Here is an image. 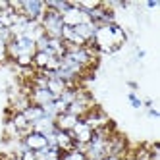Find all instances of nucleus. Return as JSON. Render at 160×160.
Masks as SVG:
<instances>
[{
	"mask_svg": "<svg viewBox=\"0 0 160 160\" xmlns=\"http://www.w3.org/2000/svg\"><path fill=\"white\" fill-rule=\"evenodd\" d=\"M0 160H6V156H0Z\"/></svg>",
	"mask_w": 160,
	"mask_h": 160,
	"instance_id": "obj_27",
	"label": "nucleus"
},
{
	"mask_svg": "<svg viewBox=\"0 0 160 160\" xmlns=\"http://www.w3.org/2000/svg\"><path fill=\"white\" fill-rule=\"evenodd\" d=\"M102 160H122V158H120V156H104Z\"/></svg>",
	"mask_w": 160,
	"mask_h": 160,
	"instance_id": "obj_26",
	"label": "nucleus"
},
{
	"mask_svg": "<svg viewBox=\"0 0 160 160\" xmlns=\"http://www.w3.org/2000/svg\"><path fill=\"white\" fill-rule=\"evenodd\" d=\"M44 6H47V10H54V12H58L62 16L72 4H70V0H47Z\"/></svg>",
	"mask_w": 160,
	"mask_h": 160,
	"instance_id": "obj_16",
	"label": "nucleus"
},
{
	"mask_svg": "<svg viewBox=\"0 0 160 160\" xmlns=\"http://www.w3.org/2000/svg\"><path fill=\"white\" fill-rule=\"evenodd\" d=\"M70 4H72V6L62 14V23H64L66 27H77L79 23H87V21H91V18H89L87 12L79 10L73 2H70Z\"/></svg>",
	"mask_w": 160,
	"mask_h": 160,
	"instance_id": "obj_4",
	"label": "nucleus"
},
{
	"mask_svg": "<svg viewBox=\"0 0 160 160\" xmlns=\"http://www.w3.org/2000/svg\"><path fill=\"white\" fill-rule=\"evenodd\" d=\"M156 6H158L156 0H148V2H147V8H156Z\"/></svg>",
	"mask_w": 160,
	"mask_h": 160,
	"instance_id": "obj_24",
	"label": "nucleus"
},
{
	"mask_svg": "<svg viewBox=\"0 0 160 160\" xmlns=\"http://www.w3.org/2000/svg\"><path fill=\"white\" fill-rule=\"evenodd\" d=\"M41 25L44 29V35L48 39H60L62 37V29H64V23H62V16L54 10H44V14L41 18Z\"/></svg>",
	"mask_w": 160,
	"mask_h": 160,
	"instance_id": "obj_2",
	"label": "nucleus"
},
{
	"mask_svg": "<svg viewBox=\"0 0 160 160\" xmlns=\"http://www.w3.org/2000/svg\"><path fill=\"white\" fill-rule=\"evenodd\" d=\"M31 128H33V131H37V133H41V135H50V133H54L56 131V125H54V120H50V118H41V120H37V122H33L31 123Z\"/></svg>",
	"mask_w": 160,
	"mask_h": 160,
	"instance_id": "obj_12",
	"label": "nucleus"
},
{
	"mask_svg": "<svg viewBox=\"0 0 160 160\" xmlns=\"http://www.w3.org/2000/svg\"><path fill=\"white\" fill-rule=\"evenodd\" d=\"M8 60V54H6V42L0 41V64H4Z\"/></svg>",
	"mask_w": 160,
	"mask_h": 160,
	"instance_id": "obj_19",
	"label": "nucleus"
},
{
	"mask_svg": "<svg viewBox=\"0 0 160 160\" xmlns=\"http://www.w3.org/2000/svg\"><path fill=\"white\" fill-rule=\"evenodd\" d=\"M87 125L93 131H97V129H100V128H104V125H108L110 123V118H108V114L102 110V108H98V106H93L85 116L81 118Z\"/></svg>",
	"mask_w": 160,
	"mask_h": 160,
	"instance_id": "obj_3",
	"label": "nucleus"
},
{
	"mask_svg": "<svg viewBox=\"0 0 160 160\" xmlns=\"http://www.w3.org/2000/svg\"><path fill=\"white\" fill-rule=\"evenodd\" d=\"M23 37L33 41V42H37L41 37H44V29L41 25V21H27V25H25V31H23Z\"/></svg>",
	"mask_w": 160,
	"mask_h": 160,
	"instance_id": "obj_11",
	"label": "nucleus"
},
{
	"mask_svg": "<svg viewBox=\"0 0 160 160\" xmlns=\"http://www.w3.org/2000/svg\"><path fill=\"white\" fill-rule=\"evenodd\" d=\"M29 100H31V104H35V106H44V104H48V102L54 100L52 93L48 89H35V87H31V93H29Z\"/></svg>",
	"mask_w": 160,
	"mask_h": 160,
	"instance_id": "obj_8",
	"label": "nucleus"
},
{
	"mask_svg": "<svg viewBox=\"0 0 160 160\" xmlns=\"http://www.w3.org/2000/svg\"><path fill=\"white\" fill-rule=\"evenodd\" d=\"M50 58H52V56H48L47 52H35V54H33V64H31V68H33V70H37V72L47 70Z\"/></svg>",
	"mask_w": 160,
	"mask_h": 160,
	"instance_id": "obj_14",
	"label": "nucleus"
},
{
	"mask_svg": "<svg viewBox=\"0 0 160 160\" xmlns=\"http://www.w3.org/2000/svg\"><path fill=\"white\" fill-rule=\"evenodd\" d=\"M128 87H129V89L133 91V93L137 91V83H135V81H128Z\"/></svg>",
	"mask_w": 160,
	"mask_h": 160,
	"instance_id": "obj_25",
	"label": "nucleus"
},
{
	"mask_svg": "<svg viewBox=\"0 0 160 160\" xmlns=\"http://www.w3.org/2000/svg\"><path fill=\"white\" fill-rule=\"evenodd\" d=\"M66 87H68V85L62 81L60 77H50L48 81H47V89L52 93V97H54V98H58V97L64 93V91H66Z\"/></svg>",
	"mask_w": 160,
	"mask_h": 160,
	"instance_id": "obj_13",
	"label": "nucleus"
},
{
	"mask_svg": "<svg viewBox=\"0 0 160 160\" xmlns=\"http://www.w3.org/2000/svg\"><path fill=\"white\" fill-rule=\"evenodd\" d=\"M128 100H129V104L135 108V110H139V108H143V100L139 98V97H137V93H133V91H131V93L128 95Z\"/></svg>",
	"mask_w": 160,
	"mask_h": 160,
	"instance_id": "obj_18",
	"label": "nucleus"
},
{
	"mask_svg": "<svg viewBox=\"0 0 160 160\" xmlns=\"http://www.w3.org/2000/svg\"><path fill=\"white\" fill-rule=\"evenodd\" d=\"M125 41H128V35L125 31L118 25V23H112V25H104V27H97L95 33V47L98 48V52H116L120 50Z\"/></svg>",
	"mask_w": 160,
	"mask_h": 160,
	"instance_id": "obj_1",
	"label": "nucleus"
},
{
	"mask_svg": "<svg viewBox=\"0 0 160 160\" xmlns=\"http://www.w3.org/2000/svg\"><path fill=\"white\" fill-rule=\"evenodd\" d=\"M145 54H147V52H145L143 48H137V52H135V56H137V60H143V58H145Z\"/></svg>",
	"mask_w": 160,
	"mask_h": 160,
	"instance_id": "obj_22",
	"label": "nucleus"
},
{
	"mask_svg": "<svg viewBox=\"0 0 160 160\" xmlns=\"http://www.w3.org/2000/svg\"><path fill=\"white\" fill-rule=\"evenodd\" d=\"M77 122H79V118H75L73 114L64 112V114H58V116H56L54 125H56V129H60V131H72Z\"/></svg>",
	"mask_w": 160,
	"mask_h": 160,
	"instance_id": "obj_9",
	"label": "nucleus"
},
{
	"mask_svg": "<svg viewBox=\"0 0 160 160\" xmlns=\"http://www.w3.org/2000/svg\"><path fill=\"white\" fill-rule=\"evenodd\" d=\"M44 10L47 6L42 0H21V16H25L29 21H41Z\"/></svg>",
	"mask_w": 160,
	"mask_h": 160,
	"instance_id": "obj_5",
	"label": "nucleus"
},
{
	"mask_svg": "<svg viewBox=\"0 0 160 160\" xmlns=\"http://www.w3.org/2000/svg\"><path fill=\"white\" fill-rule=\"evenodd\" d=\"M75 95H77V87H66V91H64V93H62L58 98L64 102L66 106H70L72 102L75 100Z\"/></svg>",
	"mask_w": 160,
	"mask_h": 160,
	"instance_id": "obj_17",
	"label": "nucleus"
},
{
	"mask_svg": "<svg viewBox=\"0 0 160 160\" xmlns=\"http://www.w3.org/2000/svg\"><path fill=\"white\" fill-rule=\"evenodd\" d=\"M70 135H72L73 143H77V145H89L91 137H93V129H91L83 120H79V122L73 125V129L70 131Z\"/></svg>",
	"mask_w": 160,
	"mask_h": 160,
	"instance_id": "obj_6",
	"label": "nucleus"
},
{
	"mask_svg": "<svg viewBox=\"0 0 160 160\" xmlns=\"http://www.w3.org/2000/svg\"><path fill=\"white\" fill-rule=\"evenodd\" d=\"M19 160H37V156H35V152H33V151H25L23 154L19 156Z\"/></svg>",
	"mask_w": 160,
	"mask_h": 160,
	"instance_id": "obj_20",
	"label": "nucleus"
},
{
	"mask_svg": "<svg viewBox=\"0 0 160 160\" xmlns=\"http://www.w3.org/2000/svg\"><path fill=\"white\" fill-rule=\"evenodd\" d=\"M21 114L25 116V120H27L29 123H33V122H37V120L42 118V108H41V106H35V104H29Z\"/></svg>",
	"mask_w": 160,
	"mask_h": 160,
	"instance_id": "obj_15",
	"label": "nucleus"
},
{
	"mask_svg": "<svg viewBox=\"0 0 160 160\" xmlns=\"http://www.w3.org/2000/svg\"><path fill=\"white\" fill-rule=\"evenodd\" d=\"M143 106L148 110V108H152V98H147V100H143Z\"/></svg>",
	"mask_w": 160,
	"mask_h": 160,
	"instance_id": "obj_23",
	"label": "nucleus"
},
{
	"mask_svg": "<svg viewBox=\"0 0 160 160\" xmlns=\"http://www.w3.org/2000/svg\"><path fill=\"white\" fill-rule=\"evenodd\" d=\"M54 139H56V147L60 148V152H70L73 151V139H72V135L70 131H60V129H56L54 133Z\"/></svg>",
	"mask_w": 160,
	"mask_h": 160,
	"instance_id": "obj_10",
	"label": "nucleus"
},
{
	"mask_svg": "<svg viewBox=\"0 0 160 160\" xmlns=\"http://www.w3.org/2000/svg\"><path fill=\"white\" fill-rule=\"evenodd\" d=\"M23 143H25V147L29 148V151H33V152L42 151V148L48 147L47 137L41 135V133H37V131H31L29 135H25V137H23Z\"/></svg>",
	"mask_w": 160,
	"mask_h": 160,
	"instance_id": "obj_7",
	"label": "nucleus"
},
{
	"mask_svg": "<svg viewBox=\"0 0 160 160\" xmlns=\"http://www.w3.org/2000/svg\"><path fill=\"white\" fill-rule=\"evenodd\" d=\"M147 114H148L151 118H154V120H158V118H160V112H158L154 106H152V108H148V110H147Z\"/></svg>",
	"mask_w": 160,
	"mask_h": 160,
	"instance_id": "obj_21",
	"label": "nucleus"
}]
</instances>
